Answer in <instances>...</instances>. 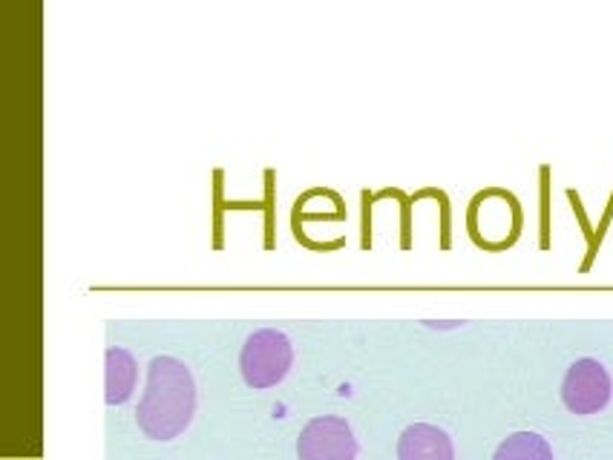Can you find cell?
<instances>
[{
	"label": "cell",
	"instance_id": "cell-1",
	"mask_svg": "<svg viewBox=\"0 0 613 460\" xmlns=\"http://www.w3.org/2000/svg\"><path fill=\"white\" fill-rule=\"evenodd\" d=\"M196 412V383L190 368L170 354L153 357L147 366V386L136 406L138 429L153 440L179 437Z\"/></svg>",
	"mask_w": 613,
	"mask_h": 460
},
{
	"label": "cell",
	"instance_id": "cell-2",
	"mask_svg": "<svg viewBox=\"0 0 613 460\" xmlns=\"http://www.w3.org/2000/svg\"><path fill=\"white\" fill-rule=\"evenodd\" d=\"M294 363V348L280 328H256L239 354L242 377L251 388H271L288 374Z\"/></svg>",
	"mask_w": 613,
	"mask_h": 460
},
{
	"label": "cell",
	"instance_id": "cell-3",
	"mask_svg": "<svg viewBox=\"0 0 613 460\" xmlns=\"http://www.w3.org/2000/svg\"><path fill=\"white\" fill-rule=\"evenodd\" d=\"M613 380L607 368L593 357H582L568 368L561 383V400L573 415H596L610 403Z\"/></svg>",
	"mask_w": 613,
	"mask_h": 460
},
{
	"label": "cell",
	"instance_id": "cell-4",
	"mask_svg": "<svg viewBox=\"0 0 613 460\" xmlns=\"http://www.w3.org/2000/svg\"><path fill=\"white\" fill-rule=\"evenodd\" d=\"M300 460H354L357 457V440L349 420L337 415H322L305 423L297 440Z\"/></svg>",
	"mask_w": 613,
	"mask_h": 460
},
{
	"label": "cell",
	"instance_id": "cell-5",
	"mask_svg": "<svg viewBox=\"0 0 613 460\" xmlns=\"http://www.w3.org/2000/svg\"><path fill=\"white\" fill-rule=\"evenodd\" d=\"M397 460H455L453 437L432 423H412L397 437Z\"/></svg>",
	"mask_w": 613,
	"mask_h": 460
},
{
	"label": "cell",
	"instance_id": "cell-6",
	"mask_svg": "<svg viewBox=\"0 0 613 460\" xmlns=\"http://www.w3.org/2000/svg\"><path fill=\"white\" fill-rule=\"evenodd\" d=\"M107 380H104V400L107 406H121L130 400V394L138 380V363L136 357L121 348V345H110L107 348Z\"/></svg>",
	"mask_w": 613,
	"mask_h": 460
},
{
	"label": "cell",
	"instance_id": "cell-7",
	"mask_svg": "<svg viewBox=\"0 0 613 460\" xmlns=\"http://www.w3.org/2000/svg\"><path fill=\"white\" fill-rule=\"evenodd\" d=\"M492 460H553V449L536 432H512L498 443Z\"/></svg>",
	"mask_w": 613,
	"mask_h": 460
}]
</instances>
